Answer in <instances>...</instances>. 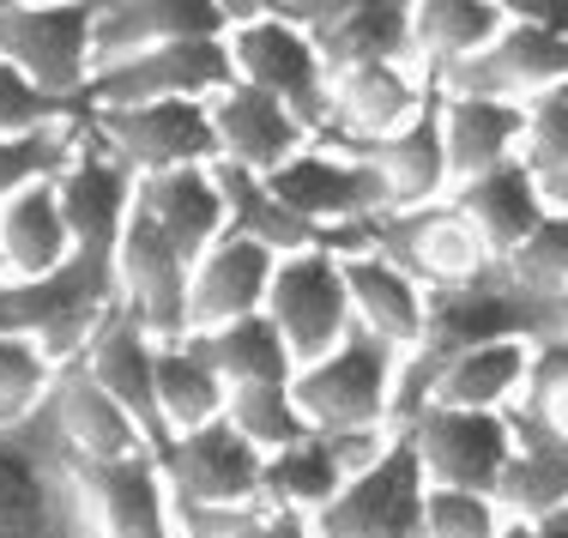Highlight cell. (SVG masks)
<instances>
[{
	"label": "cell",
	"instance_id": "cell-39",
	"mask_svg": "<svg viewBox=\"0 0 568 538\" xmlns=\"http://www.w3.org/2000/svg\"><path fill=\"white\" fill-rule=\"evenodd\" d=\"M79 152V121H49L31 133H0V206L31 182H55Z\"/></svg>",
	"mask_w": 568,
	"mask_h": 538
},
{
	"label": "cell",
	"instance_id": "cell-28",
	"mask_svg": "<svg viewBox=\"0 0 568 538\" xmlns=\"http://www.w3.org/2000/svg\"><path fill=\"white\" fill-rule=\"evenodd\" d=\"M339 266H345L351 315H357L369 333H382L394 352H412L417 333H424V303H429V291L417 285L405 266L387 261V254H375V248L339 254Z\"/></svg>",
	"mask_w": 568,
	"mask_h": 538
},
{
	"label": "cell",
	"instance_id": "cell-42",
	"mask_svg": "<svg viewBox=\"0 0 568 538\" xmlns=\"http://www.w3.org/2000/svg\"><path fill=\"white\" fill-rule=\"evenodd\" d=\"M49 121H85V103L43 91L31 73H19L0 55V133H31V128H49Z\"/></svg>",
	"mask_w": 568,
	"mask_h": 538
},
{
	"label": "cell",
	"instance_id": "cell-48",
	"mask_svg": "<svg viewBox=\"0 0 568 538\" xmlns=\"http://www.w3.org/2000/svg\"><path fill=\"white\" fill-rule=\"evenodd\" d=\"M545 200H550L557 212H568V164L557 170V176H545Z\"/></svg>",
	"mask_w": 568,
	"mask_h": 538
},
{
	"label": "cell",
	"instance_id": "cell-26",
	"mask_svg": "<svg viewBox=\"0 0 568 538\" xmlns=\"http://www.w3.org/2000/svg\"><path fill=\"white\" fill-rule=\"evenodd\" d=\"M429 98L417 61H357L333 73V128L327 133H394Z\"/></svg>",
	"mask_w": 568,
	"mask_h": 538
},
{
	"label": "cell",
	"instance_id": "cell-13",
	"mask_svg": "<svg viewBox=\"0 0 568 538\" xmlns=\"http://www.w3.org/2000/svg\"><path fill=\"white\" fill-rule=\"evenodd\" d=\"M158 466H164V478H170V496H182V503H206V508L261 503L266 454L254 448L224 412L206 424H194V429H175L164 448H158Z\"/></svg>",
	"mask_w": 568,
	"mask_h": 538
},
{
	"label": "cell",
	"instance_id": "cell-47",
	"mask_svg": "<svg viewBox=\"0 0 568 538\" xmlns=\"http://www.w3.org/2000/svg\"><path fill=\"white\" fill-rule=\"evenodd\" d=\"M230 24H248V19H291L296 0H219Z\"/></svg>",
	"mask_w": 568,
	"mask_h": 538
},
{
	"label": "cell",
	"instance_id": "cell-16",
	"mask_svg": "<svg viewBox=\"0 0 568 538\" xmlns=\"http://www.w3.org/2000/svg\"><path fill=\"white\" fill-rule=\"evenodd\" d=\"M187 261L182 248L164 236V224L133 200L128 224H121V248H115V285H121V303L158 333V339H182L187 333Z\"/></svg>",
	"mask_w": 568,
	"mask_h": 538
},
{
	"label": "cell",
	"instance_id": "cell-29",
	"mask_svg": "<svg viewBox=\"0 0 568 538\" xmlns=\"http://www.w3.org/2000/svg\"><path fill=\"white\" fill-rule=\"evenodd\" d=\"M49 399H55V418L67 429V441H73V454H133V448H145V436H140V424L128 418V406L91 375V363L79 352L55 363Z\"/></svg>",
	"mask_w": 568,
	"mask_h": 538
},
{
	"label": "cell",
	"instance_id": "cell-23",
	"mask_svg": "<svg viewBox=\"0 0 568 538\" xmlns=\"http://www.w3.org/2000/svg\"><path fill=\"white\" fill-rule=\"evenodd\" d=\"M508 429H514V454H508V473L496 484V503L508 515H550V508L568 503V429H557L545 412L508 399Z\"/></svg>",
	"mask_w": 568,
	"mask_h": 538
},
{
	"label": "cell",
	"instance_id": "cell-27",
	"mask_svg": "<svg viewBox=\"0 0 568 538\" xmlns=\"http://www.w3.org/2000/svg\"><path fill=\"white\" fill-rule=\"evenodd\" d=\"M133 200L164 224V236L187 261L212 248L224 231H230V212H224V194H219V176L212 164H175V170H152V176L133 182Z\"/></svg>",
	"mask_w": 568,
	"mask_h": 538
},
{
	"label": "cell",
	"instance_id": "cell-3",
	"mask_svg": "<svg viewBox=\"0 0 568 538\" xmlns=\"http://www.w3.org/2000/svg\"><path fill=\"white\" fill-rule=\"evenodd\" d=\"M394 375H399V352L363 321H351L333 352H321L315 363H296L291 394L315 429L394 424Z\"/></svg>",
	"mask_w": 568,
	"mask_h": 538
},
{
	"label": "cell",
	"instance_id": "cell-38",
	"mask_svg": "<svg viewBox=\"0 0 568 538\" xmlns=\"http://www.w3.org/2000/svg\"><path fill=\"white\" fill-rule=\"evenodd\" d=\"M224 418L236 424L261 454H278V448H291V441H303L308 429H315L303 418V406H296L291 382H242V387H230Z\"/></svg>",
	"mask_w": 568,
	"mask_h": 538
},
{
	"label": "cell",
	"instance_id": "cell-32",
	"mask_svg": "<svg viewBox=\"0 0 568 538\" xmlns=\"http://www.w3.org/2000/svg\"><path fill=\"white\" fill-rule=\"evenodd\" d=\"M503 24H508L503 0H417L412 7V61H417V73L436 85L442 67H454L459 55L484 49Z\"/></svg>",
	"mask_w": 568,
	"mask_h": 538
},
{
	"label": "cell",
	"instance_id": "cell-50",
	"mask_svg": "<svg viewBox=\"0 0 568 538\" xmlns=\"http://www.w3.org/2000/svg\"><path fill=\"white\" fill-rule=\"evenodd\" d=\"M7 7H24V0H0V12H7Z\"/></svg>",
	"mask_w": 568,
	"mask_h": 538
},
{
	"label": "cell",
	"instance_id": "cell-7",
	"mask_svg": "<svg viewBox=\"0 0 568 538\" xmlns=\"http://www.w3.org/2000/svg\"><path fill=\"white\" fill-rule=\"evenodd\" d=\"M230 79H236L230 37H182V43H158V49H140V55L91 67L79 103H85V110H110V103L219 98Z\"/></svg>",
	"mask_w": 568,
	"mask_h": 538
},
{
	"label": "cell",
	"instance_id": "cell-46",
	"mask_svg": "<svg viewBox=\"0 0 568 538\" xmlns=\"http://www.w3.org/2000/svg\"><path fill=\"white\" fill-rule=\"evenodd\" d=\"M503 7H508V19H532L568 43V0H503Z\"/></svg>",
	"mask_w": 568,
	"mask_h": 538
},
{
	"label": "cell",
	"instance_id": "cell-45",
	"mask_svg": "<svg viewBox=\"0 0 568 538\" xmlns=\"http://www.w3.org/2000/svg\"><path fill=\"white\" fill-rule=\"evenodd\" d=\"M557 394H568V333H550V339H532L526 352V382H520V406H550Z\"/></svg>",
	"mask_w": 568,
	"mask_h": 538
},
{
	"label": "cell",
	"instance_id": "cell-17",
	"mask_svg": "<svg viewBox=\"0 0 568 538\" xmlns=\"http://www.w3.org/2000/svg\"><path fill=\"white\" fill-rule=\"evenodd\" d=\"M79 357H85L91 375L110 387L121 406H128V418L140 424L145 448H152V454L164 448V441H170V424H164V406H158V333L115 297L110 308H103L98 327L85 333Z\"/></svg>",
	"mask_w": 568,
	"mask_h": 538
},
{
	"label": "cell",
	"instance_id": "cell-33",
	"mask_svg": "<svg viewBox=\"0 0 568 538\" xmlns=\"http://www.w3.org/2000/svg\"><path fill=\"white\" fill-rule=\"evenodd\" d=\"M230 399V382L206 352V333H182V339H158V406H164L170 436L219 418Z\"/></svg>",
	"mask_w": 568,
	"mask_h": 538
},
{
	"label": "cell",
	"instance_id": "cell-44",
	"mask_svg": "<svg viewBox=\"0 0 568 538\" xmlns=\"http://www.w3.org/2000/svg\"><path fill=\"white\" fill-rule=\"evenodd\" d=\"M508 266L526 278V285H545V291H568V212L550 206L545 219L526 231V242L508 254Z\"/></svg>",
	"mask_w": 568,
	"mask_h": 538
},
{
	"label": "cell",
	"instance_id": "cell-34",
	"mask_svg": "<svg viewBox=\"0 0 568 538\" xmlns=\"http://www.w3.org/2000/svg\"><path fill=\"white\" fill-rule=\"evenodd\" d=\"M526 352H532L526 339L471 345V352H459L448 369L436 375L429 399H442V406H490V412H503L508 399L520 394V382H526Z\"/></svg>",
	"mask_w": 568,
	"mask_h": 538
},
{
	"label": "cell",
	"instance_id": "cell-49",
	"mask_svg": "<svg viewBox=\"0 0 568 538\" xmlns=\"http://www.w3.org/2000/svg\"><path fill=\"white\" fill-rule=\"evenodd\" d=\"M538 520H545V538H568V503L550 508V515H538Z\"/></svg>",
	"mask_w": 568,
	"mask_h": 538
},
{
	"label": "cell",
	"instance_id": "cell-9",
	"mask_svg": "<svg viewBox=\"0 0 568 538\" xmlns=\"http://www.w3.org/2000/svg\"><path fill=\"white\" fill-rule=\"evenodd\" d=\"M369 248L387 254L394 266L417 278L424 291L436 285H459L471 278L478 266H490L496 254L484 248V236L471 231V219L454 206L448 194L424 200V206H387L369 219Z\"/></svg>",
	"mask_w": 568,
	"mask_h": 538
},
{
	"label": "cell",
	"instance_id": "cell-15",
	"mask_svg": "<svg viewBox=\"0 0 568 538\" xmlns=\"http://www.w3.org/2000/svg\"><path fill=\"white\" fill-rule=\"evenodd\" d=\"M568 79V43L557 31L532 19H508L503 31L484 49L459 55L454 67H442L436 85L442 91H466V98H503V103H526L538 91H557Z\"/></svg>",
	"mask_w": 568,
	"mask_h": 538
},
{
	"label": "cell",
	"instance_id": "cell-2",
	"mask_svg": "<svg viewBox=\"0 0 568 538\" xmlns=\"http://www.w3.org/2000/svg\"><path fill=\"white\" fill-rule=\"evenodd\" d=\"M0 538H98L55 399L0 424Z\"/></svg>",
	"mask_w": 568,
	"mask_h": 538
},
{
	"label": "cell",
	"instance_id": "cell-43",
	"mask_svg": "<svg viewBox=\"0 0 568 538\" xmlns=\"http://www.w3.org/2000/svg\"><path fill=\"white\" fill-rule=\"evenodd\" d=\"M520 110H526L520 164L545 182V176H557V170L568 164V98L562 91H538V98H526Z\"/></svg>",
	"mask_w": 568,
	"mask_h": 538
},
{
	"label": "cell",
	"instance_id": "cell-1",
	"mask_svg": "<svg viewBox=\"0 0 568 538\" xmlns=\"http://www.w3.org/2000/svg\"><path fill=\"white\" fill-rule=\"evenodd\" d=\"M568 333V291H545L526 285L508 261L478 266L459 285H436L424 303V333L412 352H399V375H394V424H412L429 406V387L448 369L459 352L490 339H550Z\"/></svg>",
	"mask_w": 568,
	"mask_h": 538
},
{
	"label": "cell",
	"instance_id": "cell-5",
	"mask_svg": "<svg viewBox=\"0 0 568 538\" xmlns=\"http://www.w3.org/2000/svg\"><path fill=\"white\" fill-rule=\"evenodd\" d=\"M224 37H230L236 79L273 91L315 140L333 128V73H327V55L315 49V37L303 24L296 19H248V24H230Z\"/></svg>",
	"mask_w": 568,
	"mask_h": 538
},
{
	"label": "cell",
	"instance_id": "cell-37",
	"mask_svg": "<svg viewBox=\"0 0 568 538\" xmlns=\"http://www.w3.org/2000/svg\"><path fill=\"white\" fill-rule=\"evenodd\" d=\"M175 538H315L308 515L273 503H236V508H206V503H182L170 496Z\"/></svg>",
	"mask_w": 568,
	"mask_h": 538
},
{
	"label": "cell",
	"instance_id": "cell-19",
	"mask_svg": "<svg viewBox=\"0 0 568 538\" xmlns=\"http://www.w3.org/2000/svg\"><path fill=\"white\" fill-rule=\"evenodd\" d=\"M412 7L417 0H296L291 19L315 37L327 73L357 61H412Z\"/></svg>",
	"mask_w": 568,
	"mask_h": 538
},
{
	"label": "cell",
	"instance_id": "cell-25",
	"mask_svg": "<svg viewBox=\"0 0 568 538\" xmlns=\"http://www.w3.org/2000/svg\"><path fill=\"white\" fill-rule=\"evenodd\" d=\"M230 19L219 0H103L98 37H91V67L140 55L158 43H182V37H224Z\"/></svg>",
	"mask_w": 568,
	"mask_h": 538
},
{
	"label": "cell",
	"instance_id": "cell-22",
	"mask_svg": "<svg viewBox=\"0 0 568 538\" xmlns=\"http://www.w3.org/2000/svg\"><path fill=\"white\" fill-rule=\"evenodd\" d=\"M212 128H219V158H230L242 170H261V176H273L284 158L315 145V133L284 110L273 91L248 85V79H230L212 98Z\"/></svg>",
	"mask_w": 568,
	"mask_h": 538
},
{
	"label": "cell",
	"instance_id": "cell-10",
	"mask_svg": "<svg viewBox=\"0 0 568 538\" xmlns=\"http://www.w3.org/2000/svg\"><path fill=\"white\" fill-rule=\"evenodd\" d=\"M412 436L417 460H424L429 484H454V490H490L508 473V454H514V429L508 412L490 406H442L429 399L412 424H399Z\"/></svg>",
	"mask_w": 568,
	"mask_h": 538
},
{
	"label": "cell",
	"instance_id": "cell-12",
	"mask_svg": "<svg viewBox=\"0 0 568 538\" xmlns=\"http://www.w3.org/2000/svg\"><path fill=\"white\" fill-rule=\"evenodd\" d=\"M73 478L85 490L98 538H175L170 478L152 448L133 454H73Z\"/></svg>",
	"mask_w": 568,
	"mask_h": 538
},
{
	"label": "cell",
	"instance_id": "cell-11",
	"mask_svg": "<svg viewBox=\"0 0 568 538\" xmlns=\"http://www.w3.org/2000/svg\"><path fill=\"white\" fill-rule=\"evenodd\" d=\"M266 315L278 321L284 345L296 363H315L321 352L345 339L351 315V291H345V266L333 248H303V254H278L273 266V291H266Z\"/></svg>",
	"mask_w": 568,
	"mask_h": 538
},
{
	"label": "cell",
	"instance_id": "cell-31",
	"mask_svg": "<svg viewBox=\"0 0 568 538\" xmlns=\"http://www.w3.org/2000/svg\"><path fill=\"white\" fill-rule=\"evenodd\" d=\"M73 254V231H67V212L55 182H31L0 206V261L7 278H43Z\"/></svg>",
	"mask_w": 568,
	"mask_h": 538
},
{
	"label": "cell",
	"instance_id": "cell-6",
	"mask_svg": "<svg viewBox=\"0 0 568 538\" xmlns=\"http://www.w3.org/2000/svg\"><path fill=\"white\" fill-rule=\"evenodd\" d=\"M85 133L115 152L133 176L175 164H212L219 158V128H212V98H164V103H110L85 110Z\"/></svg>",
	"mask_w": 568,
	"mask_h": 538
},
{
	"label": "cell",
	"instance_id": "cell-21",
	"mask_svg": "<svg viewBox=\"0 0 568 538\" xmlns=\"http://www.w3.org/2000/svg\"><path fill=\"white\" fill-rule=\"evenodd\" d=\"M133 182L140 176H133L115 152H103L85 133V121H79V152L55 176L73 248H110V254L121 248V224H128V212H133Z\"/></svg>",
	"mask_w": 568,
	"mask_h": 538
},
{
	"label": "cell",
	"instance_id": "cell-8",
	"mask_svg": "<svg viewBox=\"0 0 568 538\" xmlns=\"http://www.w3.org/2000/svg\"><path fill=\"white\" fill-rule=\"evenodd\" d=\"M103 0H24L0 12V55L55 98H79L91 79V37Z\"/></svg>",
	"mask_w": 568,
	"mask_h": 538
},
{
	"label": "cell",
	"instance_id": "cell-35",
	"mask_svg": "<svg viewBox=\"0 0 568 538\" xmlns=\"http://www.w3.org/2000/svg\"><path fill=\"white\" fill-rule=\"evenodd\" d=\"M206 352H212V363H219V375L230 387H242V382H291V375H296V357H291L278 321L266 315V308L212 327L206 333Z\"/></svg>",
	"mask_w": 568,
	"mask_h": 538
},
{
	"label": "cell",
	"instance_id": "cell-36",
	"mask_svg": "<svg viewBox=\"0 0 568 538\" xmlns=\"http://www.w3.org/2000/svg\"><path fill=\"white\" fill-rule=\"evenodd\" d=\"M339 484H345V473H339V460H333L327 436H321V429H308L303 441L266 454V466H261V503L296 508V515H315L321 503H333V490H339Z\"/></svg>",
	"mask_w": 568,
	"mask_h": 538
},
{
	"label": "cell",
	"instance_id": "cell-4",
	"mask_svg": "<svg viewBox=\"0 0 568 538\" xmlns=\"http://www.w3.org/2000/svg\"><path fill=\"white\" fill-rule=\"evenodd\" d=\"M424 460H417L412 436L394 424L387 454L363 466L357 478H345L333 503L308 515V527H315V538H424Z\"/></svg>",
	"mask_w": 568,
	"mask_h": 538
},
{
	"label": "cell",
	"instance_id": "cell-20",
	"mask_svg": "<svg viewBox=\"0 0 568 538\" xmlns=\"http://www.w3.org/2000/svg\"><path fill=\"white\" fill-rule=\"evenodd\" d=\"M273 266L278 254L266 242L224 231L187 273V333H212L236 315H254L266 308V291H273Z\"/></svg>",
	"mask_w": 568,
	"mask_h": 538
},
{
	"label": "cell",
	"instance_id": "cell-40",
	"mask_svg": "<svg viewBox=\"0 0 568 538\" xmlns=\"http://www.w3.org/2000/svg\"><path fill=\"white\" fill-rule=\"evenodd\" d=\"M55 382V357L24 333H0V424H19L24 412L43 406Z\"/></svg>",
	"mask_w": 568,
	"mask_h": 538
},
{
	"label": "cell",
	"instance_id": "cell-41",
	"mask_svg": "<svg viewBox=\"0 0 568 538\" xmlns=\"http://www.w3.org/2000/svg\"><path fill=\"white\" fill-rule=\"evenodd\" d=\"M508 508L490 490H454V484H429L424 496V538H496Z\"/></svg>",
	"mask_w": 568,
	"mask_h": 538
},
{
	"label": "cell",
	"instance_id": "cell-30",
	"mask_svg": "<svg viewBox=\"0 0 568 538\" xmlns=\"http://www.w3.org/2000/svg\"><path fill=\"white\" fill-rule=\"evenodd\" d=\"M520 128L526 110L503 98H466V91H442V145H448V176L466 182L478 170H496L520 158Z\"/></svg>",
	"mask_w": 568,
	"mask_h": 538
},
{
	"label": "cell",
	"instance_id": "cell-51",
	"mask_svg": "<svg viewBox=\"0 0 568 538\" xmlns=\"http://www.w3.org/2000/svg\"><path fill=\"white\" fill-rule=\"evenodd\" d=\"M557 91H562V98H568V79H562V85H557Z\"/></svg>",
	"mask_w": 568,
	"mask_h": 538
},
{
	"label": "cell",
	"instance_id": "cell-24",
	"mask_svg": "<svg viewBox=\"0 0 568 538\" xmlns=\"http://www.w3.org/2000/svg\"><path fill=\"white\" fill-rule=\"evenodd\" d=\"M448 200L471 219V231L484 236V248H490L496 261H508V254L526 242V231L550 212L545 182H538L520 158H508V164H496V170H478V176L454 182Z\"/></svg>",
	"mask_w": 568,
	"mask_h": 538
},
{
	"label": "cell",
	"instance_id": "cell-14",
	"mask_svg": "<svg viewBox=\"0 0 568 538\" xmlns=\"http://www.w3.org/2000/svg\"><path fill=\"white\" fill-rule=\"evenodd\" d=\"M266 182H273V194L284 206H296L315 224H369L375 212L394 206L382 170H375L369 158L345 152V145H327V140H315L296 158H284Z\"/></svg>",
	"mask_w": 568,
	"mask_h": 538
},
{
	"label": "cell",
	"instance_id": "cell-18",
	"mask_svg": "<svg viewBox=\"0 0 568 538\" xmlns=\"http://www.w3.org/2000/svg\"><path fill=\"white\" fill-rule=\"evenodd\" d=\"M321 140L369 158V164L387 176L394 206H424V200H442L454 187L448 145H442V85H429L424 110L394 133H321Z\"/></svg>",
	"mask_w": 568,
	"mask_h": 538
}]
</instances>
